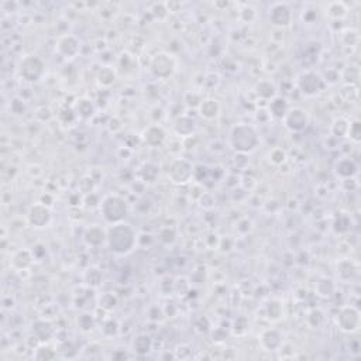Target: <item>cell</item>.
I'll return each instance as SVG.
<instances>
[{"mask_svg":"<svg viewBox=\"0 0 361 361\" xmlns=\"http://www.w3.org/2000/svg\"><path fill=\"white\" fill-rule=\"evenodd\" d=\"M107 244L116 254H127L136 246V233L129 224L117 223L107 233Z\"/></svg>","mask_w":361,"mask_h":361,"instance_id":"6da1fadb","label":"cell"},{"mask_svg":"<svg viewBox=\"0 0 361 361\" xmlns=\"http://www.w3.org/2000/svg\"><path fill=\"white\" fill-rule=\"evenodd\" d=\"M259 139L257 130L249 124H236L230 131V144L239 154H249L257 149Z\"/></svg>","mask_w":361,"mask_h":361,"instance_id":"7a4b0ae2","label":"cell"},{"mask_svg":"<svg viewBox=\"0 0 361 361\" xmlns=\"http://www.w3.org/2000/svg\"><path fill=\"white\" fill-rule=\"evenodd\" d=\"M101 213L106 222L117 224L127 216V204L117 195H107L101 202Z\"/></svg>","mask_w":361,"mask_h":361,"instance_id":"3957f363","label":"cell"},{"mask_svg":"<svg viewBox=\"0 0 361 361\" xmlns=\"http://www.w3.org/2000/svg\"><path fill=\"white\" fill-rule=\"evenodd\" d=\"M46 72V64L41 58L28 55L20 62V76L30 84L38 82Z\"/></svg>","mask_w":361,"mask_h":361,"instance_id":"277c9868","label":"cell"},{"mask_svg":"<svg viewBox=\"0 0 361 361\" xmlns=\"http://www.w3.org/2000/svg\"><path fill=\"white\" fill-rule=\"evenodd\" d=\"M298 88L305 96H316L323 91L324 79L316 72L306 71L298 76Z\"/></svg>","mask_w":361,"mask_h":361,"instance_id":"5b68a950","label":"cell"},{"mask_svg":"<svg viewBox=\"0 0 361 361\" xmlns=\"http://www.w3.org/2000/svg\"><path fill=\"white\" fill-rule=\"evenodd\" d=\"M150 69H151L154 76L161 78V79H167L172 75L174 69H175V61L172 59L171 55H168L165 52H161V54L153 56Z\"/></svg>","mask_w":361,"mask_h":361,"instance_id":"8992f818","label":"cell"},{"mask_svg":"<svg viewBox=\"0 0 361 361\" xmlns=\"http://www.w3.org/2000/svg\"><path fill=\"white\" fill-rule=\"evenodd\" d=\"M169 178L174 184H186L194 178V167L186 159H175L169 167Z\"/></svg>","mask_w":361,"mask_h":361,"instance_id":"52a82bcc","label":"cell"},{"mask_svg":"<svg viewBox=\"0 0 361 361\" xmlns=\"http://www.w3.org/2000/svg\"><path fill=\"white\" fill-rule=\"evenodd\" d=\"M337 324L343 332H347V333L356 332L360 326V312L353 306L343 308L337 316Z\"/></svg>","mask_w":361,"mask_h":361,"instance_id":"ba28073f","label":"cell"},{"mask_svg":"<svg viewBox=\"0 0 361 361\" xmlns=\"http://www.w3.org/2000/svg\"><path fill=\"white\" fill-rule=\"evenodd\" d=\"M282 120H284V124H285V127L289 131L299 133V131H302L308 126L309 117H308V113L304 109L294 107V109H289L287 111V114L284 116Z\"/></svg>","mask_w":361,"mask_h":361,"instance_id":"9c48e42d","label":"cell"},{"mask_svg":"<svg viewBox=\"0 0 361 361\" xmlns=\"http://www.w3.org/2000/svg\"><path fill=\"white\" fill-rule=\"evenodd\" d=\"M269 21L275 27H288L292 21V11L287 3H274L269 9Z\"/></svg>","mask_w":361,"mask_h":361,"instance_id":"30bf717a","label":"cell"},{"mask_svg":"<svg viewBox=\"0 0 361 361\" xmlns=\"http://www.w3.org/2000/svg\"><path fill=\"white\" fill-rule=\"evenodd\" d=\"M28 223L33 226V227H37V229H43L46 227L47 224L51 220V212L50 209L47 207L46 205L37 204L33 205L28 210Z\"/></svg>","mask_w":361,"mask_h":361,"instance_id":"8fae6325","label":"cell"},{"mask_svg":"<svg viewBox=\"0 0 361 361\" xmlns=\"http://www.w3.org/2000/svg\"><path fill=\"white\" fill-rule=\"evenodd\" d=\"M56 50H58L59 55H62L64 58H74L78 55V52L81 50V43L74 36H65L58 41Z\"/></svg>","mask_w":361,"mask_h":361,"instance_id":"7c38bea8","label":"cell"},{"mask_svg":"<svg viewBox=\"0 0 361 361\" xmlns=\"http://www.w3.org/2000/svg\"><path fill=\"white\" fill-rule=\"evenodd\" d=\"M143 140L146 144H149L151 147H158L164 143L165 140V131L159 126H150L149 129L144 130L143 133Z\"/></svg>","mask_w":361,"mask_h":361,"instance_id":"4fadbf2b","label":"cell"},{"mask_svg":"<svg viewBox=\"0 0 361 361\" xmlns=\"http://www.w3.org/2000/svg\"><path fill=\"white\" fill-rule=\"evenodd\" d=\"M261 344L265 350L275 352L282 344V336L275 329H268L261 334Z\"/></svg>","mask_w":361,"mask_h":361,"instance_id":"5bb4252c","label":"cell"},{"mask_svg":"<svg viewBox=\"0 0 361 361\" xmlns=\"http://www.w3.org/2000/svg\"><path fill=\"white\" fill-rule=\"evenodd\" d=\"M84 240L91 247H99V246H102L104 243V240H107V234L104 233L102 227L92 226V227L85 230Z\"/></svg>","mask_w":361,"mask_h":361,"instance_id":"9a60e30c","label":"cell"},{"mask_svg":"<svg viewBox=\"0 0 361 361\" xmlns=\"http://www.w3.org/2000/svg\"><path fill=\"white\" fill-rule=\"evenodd\" d=\"M336 174L343 179L353 178L357 174V165L350 158H343L340 161H337V164H336Z\"/></svg>","mask_w":361,"mask_h":361,"instance_id":"2e32d148","label":"cell"},{"mask_svg":"<svg viewBox=\"0 0 361 361\" xmlns=\"http://www.w3.org/2000/svg\"><path fill=\"white\" fill-rule=\"evenodd\" d=\"M269 114L275 119H284V116L287 114V111L289 110V106L285 98H281V96H275L274 99H271V102L268 104Z\"/></svg>","mask_w":361,"mask_h":361,"instance_id":"e0dca14e","label":"cell"},{"mask_svg":"<svg viewBox=\"0 0 361 361\" xmlns=\"http://www.w3.org/2000/svg\"><path fill=\"white\" fill-rule=\"evenodd\" d=\"M199 113L206 120H213V119H216L219 116L220 106H219V103L213 101V99H206V101H204L199 104Z\"/></svg>","mask_w":361,"mask_h":361,"instance_id":"ac0fdd59","label":"cell"},{"mask_svg":"<svg viewBox=\"0 0 361 361\" xmlns=\"http://www.w3.org/2000/svg\"><path fill=\"white\" fill-rule=\"evenodd\" d=\"M33 332L38 337V340L46 342V340H50V337L54 334V327H52V324L50 322L37 320L36 323L33 324Z\"/></svg>","mask_w":361,"mask_h":361,"instance_id":"d6986e66","label":"cell"},{"mask_svg":"<svg viewBox=\"0 0 361 361\" xmlns=\"http://www.w3.org/2000/svg\"><path fill=\"white\" fill-rule=\"evenodd\" d=\"M175 131L178 134L181 136H191L194 133L195 130V121L186 116H182L179 117L178 120L175 121Z\"/></svg>","mask_w":361,"mask_h":361,"instance_id":"ffe728a7","label":"cell"},{"mask_svg":"<svg viewBox=\"0 0 361 361\" xmlns=\"http://www.w3.org/2000/svg\"><path fill=\"white\" fill-rule=\"evenodd\" d=\"M75 113L79 114L82 119H89L92 117L93 113H95V107H93V103L89 99H79L78 102L75 103Z\"/></svg>","mask_w":361,"mask_h":361,"instance_id":"44dd1931","label":"cell"},{"mask_svg":"<svg viewBox=\"0 0 361 361\" xmlns=\"http://www.w3.org/2000/svg\"><path fill=\"white\" fill-rule=\"evenodd\" d=\"M256 93L258 95L261 99H265V101L274 99L275 98V86L271 84V82L261 81L256 86Z\"/></svg>","mask_w":361,"mask_h":361,"instance_id":"7402d4cb","label":"cell"},{"mask_svg":"<svg viewBox=\"0 0 361 361\" xmlns=\"http://www.w3.org/2000/svg\"><path fill=\"white\" fill-rule=\"evenodd\" d=\"M151 346H153V342H151L150 336H147V334H139L134 339V343H133L134 350L139 354H147L151 350Z\"/></svg>","mask_w":361,"mask_h":361,"instance_id":"603a6c76","label":"cell"},{"mask_svg":"<svg viewBox=\"0 0 361 361\" xmlns=\"http://www.w3.org/2000/svg\"><path fill=\"white\" fill-rule=\"evenodd\" d=\"M315 289L316 294H317L319 297L330 298L334 294V284L330 281V279L323 278V279H320V281L316 284Z\"/></svg>","mask_w":361,"mask_h":361,"instance_id":"cb8c5ba5","label":"cell"},{"mask_svg":"<svg viewBox=\"0 0 361 361\" xmlns=\"http://www.w3.org/2000/svg\"><path fill=\"white\" fill-rule=\"evenodd\" d=\"M33 262V257L27 250H20L14 257H13V265L19 269H26L30 267V264Z\"/></svg>","mask_w":361,"mask_h":361,"instance_id":"d4e9b609","label":"cell"},{"mask_svg":"<svg viewBox=\"0 0 361 361\" xmlns=\"http://www.w3.org/2000/svg\"><path fill=\"white\" fill-rule=\"evenodd\" d=\"M337 274H339V277L342 278V279H350L356 274V267H354V264H353L352 261L344 259V261H342L337 265Z\"/></svg>","mask_w":361,"mask_h":361,"instance_id":"484cf974","label":"cell"},{"mask_svg":"<svg viewBox=\"0 0 361 361\" xmlns=\"http://www.w3.org/2000/svg\"><path fill=\"white\" fill-rule=\"evenodd\" d=\"M98 79H99V82L103 85V86H110L114 81H116V74H114V71L109 68V66H106V68H102L101 69V72L98 75Z\"/></svg>","mask_w":361,"mask_h":361,"instance_id":"4316f807","label":"cell"},{"mask_svg":"<svg viewBox=\"0 0 361 361\" xmlns=\"http://www.w3.org/2000/svg\"><path fill=\"white\" fill-rule=\"evenodd\" d=\"M349 126H350L349 121H346L344 119H339V120L334 121L332 131H333L336 137H346L349 134Z\"/></svg>","mask_w":361,"mask_h":361,"instance_id":"83f0119b","label":"cell"},{"mask_svg":"<svg viewBox=\"0 0 361 361\" xmlns=\"http://www.w3.org/2000/svg\"><path fill=\"white\" fill-rule=\"evenodd\" d=\"M141 174H143L144 182H154L158 176V167L157 165H154V164H146V165L143 167Z\"/></svg>","mask_w":361,"mask_h":361,"instance_id":"f1b7e54d","label":"cell"},{"mask_svg":"<svg viewBox=\"0 0 361 361\" xmlns=\"http://www.w3.org/2000/svg\"><path fill=\"white\" fill-rule=\"evenodd\" d=\"M329 14L334 17V19H342L343 16H346V6L343 3H339V1H334V3H330L329 4Z\"/></svg>","mask_w":361,"mask_h":361,"instance_id":"f546056e","label":"cell"},{"mask_svg":"<svg viewBox=\"0 0 361 361\" xmlns=\"http://www.w3.org/2000/svg\"><path fill=\"white\" fill-rule=\"evenodd\" d=\"M269 159H271V162L272 164H275V165H281V164H284L285 162V159H287V154H285V151L282 149H274L271 153H269Z\"/></svg>","mask_w":361,"mask_h":361,"instance_id":"4dcf8cb0","label":"cell"},{"mask_svg":"<svg viewBox=\"0 0 361 361\" xmlns=\"http://www.w3.org/2000/svg\"><path fill=\"white\" fill-rule=\"evenodd\" d=\"M78 323H79V326H81V329H82V330L88 332V330H92L93 329L95 320H93L92 315H89V313H84V315L79 316Z\"/></svg>","mask_w":361,"mask_h":361,"instance_id":"1f68e13d","label":"cell"},{"mask_svg":"<svg viewBox=\"0 0 361 361\" xmlns=\"http://www.w3.org/2000/svg\"><path fill=\"white\" fill-rule=\"evenodd\" d=\"M349 137L354 141H360L361 139V124L360 121L356 120L350 123V126H349V134H347Z\"/></svg>","mask_w":361,"mask_h":361,"instance_id":"d6a6232c","label":"cell"},{"mask_svg":"<svg viewBox=\"0 0 361 361\" xmlns=\"http://www.w3.org/2000/svg\"><path fill=\"white\" fill-rule=\"evenodd\" d=\"M349 226H350V220L346 217V216H343L340 214L339 217H337V220L334 223V229H336V232L339 233H344L349 230Z\"/></svg>","mask_w":361,"mask_h":361,"instance_id":"836d02e7","label":"cell"},{"mask_svg":"<svg viewBox=\"0 0 361 361\" xmlns=\"http://www.w3.org/2000/svg\"><path fill=\"white\" fill-rule=\"evenodd\" d=\"M117 330H119V326L116 323V320H113V319L107 320V322L104 323V326H103V333L107 334V336L116 334L117 333Z\"/></svg>","mask_w":361,"mask_h":361,"instance_id":"e575fe53","label":"cell"},{"mask_svg":"<svg viewBox=\"0 0 361 361\" xmlns=\"http://www.w3.org/2000/svg\"><path fill=\"white\" fill-rule=\"evenodd\" d=\"M159 239L162 243H165V244H171V243H174L175 240V232L172 230V229H164L161 234H159Z\"/></svg>","mask_w":361,"mask_h":361,"instance_id":"d590c367","label":"cell"},{"mask_svg":"<svg viewBox=\"0 0 361 361\" xmlns=\"http://www.w3.org/2000/svg\"><path fill=\"white\" fill-rule=\"evenodd\" d=\"M268 315L271 319H278L279 316H281V305L275 302V301H272V302H269L268 304Z\"/></svg>","mask_w":361,"mask_h":361,"instance_id":"8d00e7d4","label":"cell"},{"mask_svg":"<svg viewBox=\"0 0 361 361\" xmlns=\"http://www.w3.org/2000/svg\"><path fill=\"white\" fill-rule=\"evenodd\" d=\"M55 357V353L52 352L51 349H40L36 354V359L37 360H51Z\"/></svg>","mask_w":361,"mask_h":361,"instance_id":"74e56055","label":"cell"},{"mask_svg":"<svg viewBox=\"0 0 361 361\" xmlns=\"http://www.w3.org/2000/svg\"><path fill=\"white\" fill-rule=\"evenodd\" d=\"M254 17H256V10L253 9L251 6H246L244 9L241 10V19L244 21L250 23V21L254 20Z\"/></svg>","mask_w":361,"mask_h":361,"instance_id":"f35d334b","label":"cell"},{"mask_svg":"<svg viewBox=\"0 0 361 361\" xmlns=\"http://www.w3.org/2000/svg\"><path fill=\"white\" fill-rule=\"evenodd\" d=\"M101 306L106 308V309H111L116 306V298L110 295V294H106L103 295L102 299H101Z\"/></svg>","mask_w":361,"mask_h":361,"instance_id":"ab89813d","label":"cell"},{"mask_svg":"<svg viewBox=\"0 0 361 361\" xmlns=\"http://www.w3.org/2000/svg\"><path fill=\"white\" fill-rule=\"evenodd\" d=\"M10 107H11V111L16 113V114H23L24 110H26L24 103L21 102L20 99H14V101L11 102V104H10Z\"/></svg>","mask_w":361,"mask_h":361,"instance_id":"60d3db41","label":"cell"},{"mask_svg":"<svg viewBox=\"0 0 361 361\" xmlns=\"http://www.w3.org/2000/svg\"><path fill=\"white\" fill-rule=\"evenodd\" d=\"M98 274H101L98 269L95 268H91L88 271V274H86V279H88V284H91L93 287H96V285H99V279H95V275H98Z\"/></svg>","mask_w":361,"mask_h":361,"instance_id":"b9f144b4","label":"cell"}]
</instances>
